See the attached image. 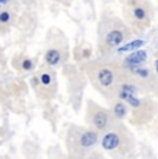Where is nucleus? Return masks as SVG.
Returning a JSON list of instances; mask_svg holds the SVG:
<instances>
[{"label": "nucleus", "mask_w": 158, "mask_h": 159, "mask_svg": "<svg viewBox=\"0 0 158 159\" xmlns=\"http://www.w3.org/2000/svg\"><path fill=\"white\" fill-rule=\"evenodd\" d=\"M156 68H157V72H158V60L156 61Z\"/></svg>", "instance_id": "obj_17"}, {"label": "nucleus", "mask_w": 158, "mask_h": 159, "mask_svg": "<svg viewBox=\"0 0 158 159\" xmlns=\"http://www.w3.org/2000/svg\"><path fill=\"white\" fill-rule=\"evenodd\" d=\"M122 40H123V35L119 30H112V32H110L107 35V43L108 46H112V47L118 46Z\"/></svg>", "instance_id": "obj_4"}, {"label": "nucleus", "mask_w": 158, "mask_h": 159, "mask_svg": "<svg viewBox=\"0 0 158 159\" xmlns=\"http://www.w3.org/2000/svg\"><path fill=\"white\" fill-rule=\"evenodd\" d=\"M112 79H114V76H112V72L110 69H101L99 72V82L103 86H110L112 83Z\"/></svg>", "instance_id": "obj_6"}, {"label": "nucleus", "mask_w": 158, "mask_h": 159, "mask_svg": "<svg viewBox=\"0 0 158 159\" xmlns=\"http://www.w3.org/2000/svg\"><path fill=\"white\" fill-rule=\"evenodd\" d=\"M114 112H115V115H117V118H123L126 114V108H125V105L123 104H117L115 105V108H114Z\"/></svg>", "instance_id": "obj_10"}, {"label": "nucleus", "mask_w": 158, "mask_h": 159, "mask_svg": "<svg viewBox=\"0 0 158 159\" xmlns=\"http://www.w3.org/2000/svg\"><path fill=\"white\" fill-rule=\"evenodd\" d=\"M22 66H24V69H31L32 68V62L29 60H25L24 61V64H22Z\"/></svg>", "instance_id": "obj_15"}, {"label": "nucleus", "mask_w": 158, "mask_h": 159, "mask_svg": "<svg viewBox=\"0 0 158 159\" xmlns=\"http://www.w3.org/2000/svg\"><path fill=\"white\" fill-rule=\"evenodd\" d=\"M93 122H95V126L97 129L103 130V129H105V126H107V123H108V116H107V114H104V112H97L95 115Z\"/></svg>", "instance_id": "obj_5"}, {"label": "nucleus", "mask_w": 158, "mask_h": 159, "mask_svg": "<svg viewBox=\"0 0 158 159\" xmlns=\"http://www.w3.org/2000/svg\"><path fill=\"white\" fill-rule=\"evenodd\" d=\"M97 141V134L93 131H86L81 136V145L82 147H92L93 144H96Z\"/></svg>", "instance_id": "obj_3"}, {"label": "nucleus", "mask_w": 158, "mask_h": 159, "mask_svg": "<svg viewBox=\"0 0 158 159\" xmlns=\"http://www.w3.org/2000/svg\"><path fill=\"white\" fill-rule=\"evenodd\" d=\"M8 0H0V4H2V3H7Z\"/></svg>", "instance_id": "obj_16"}, {"label": "nucleus", "mask_w": 158, "mask_h": 159, "mask_svg": "<svg viewBox=\"0 0 158 159\" xmlns=\"http://www.w3.org/2000/svg\"><path fill=\"white\" fill-rule=\"evenodd\" d=\"M119 97H121V98H123V100H126V101L129 102L132 107H139V105H140V101H139L137 98H135V97H133V94H128V93L121 91Z\"/></svg>", "instance_id": "obj_9"}, {"label": "nucleus", "mask_w": 158, "mask_h": 159, "mask_svg": "<svg viewBox=\"0 0 158 159\" xmlns=\"http://www.w3.org/2000/svg\"><path fill=\"white\" fill-rule=\"evenodd\" d=\"M42 83H43V84H49V83H50V76H49L47 73L42 75Z\"/></svg>", "instance_id": "obj_13"}, {"label": "nucleus", "mask_w": 158, "mask_h": 159, "mask_svg": "<svg viewBox=\"0 0 158 159\" xmlns=\"http://www.w3.org/2000/svg\"><path fill=\"white\" fill-rule=\"evenodd\" d=\"M133 71L137 73V75H140L142 78H147V76H148V72L146 71V69H133Z\"/></svg>", "instance_id": "obj_12"}, {"label": "nucleus", "mask_w": 158, "mask_h": 159, "mask_svg": "<svg viewBox=\"0 0 158 159\" xmlns=\"http://www.w3.org/2000/svg\"><path fill=\"white\" fill-rule=\"evenodd\" d=\"M103 148H105V149H114V148H117L118 145H119V136L118 134H115V133H108V134H105L104 136V139H103Z\"/></svg>", "instance_id": "obj_1"}, {"label": "nucleus", "mask_w": 158, "mask_h": 159, "mask_svg": "<svg viewBox=\"0 0 158 159\" xmlns=\"http://www.w3.org/2000/svg\"><path fill=\"white\" fill-rule=\"evenodd\" d=\"M147 58V54H146L144 50H137L133 51L132 54H129L126 58V62L129 65H139V64L144 62V60Z\"/></svg>", "instance_id": "obj_2"}, {"label": "nucleus", "mask_w": 158, "mask_h": 159, "mask_svg": "<svg viewBox=\"0 0 158 159\" xmlns=\"http://www.w3.org/2000/svg\"><path fill=\"white\" fill-rule=\"evenodd\" d=\"M143 44H144V42L143 40H133L132 43H128V44L123 46V47H121L119 53H125V51H132V50H139V47H142Z\"/></svg>", "instance_id": "obj_7"}, {"label": "nucleus", "mask_w": 158, "mask_h": 159, "mask_svg": "<svg viewBox=\"0 0 158 159\" xmlns=\"http://www.w3.org/2000/svg\"><path fill=\"white\" fill-rule=\"evenodd\" d=\"M46 61H47L49 64H51V65L57 64L60 61V53L57 50H50L46 54Z\"/></svg>", "instance_id": "obj_8"}, {"label": "nucleus", "mask_w": 158, "mask_h": 159, "mask_svg": "<svg viewBox=\"0 0 158 159\" xmlns=\"http://www.w3.org/2000/svg\"><path fill=\"white\" fill-rule=\"evenodd\" d=\"M135 17L139 18V20H143V18L146 17L144 10H143L142 7H136V8H135Z\"/></svg>", "instance_id": "obj_11"}, {"label": "nucleus", "mask_w": 158, "mask_h": 159, "mask_svg": "<svg viewBox=\"0 0 158 159\" xmlns=\"http://www.w3.org/2000/svg\"><path fill=\"white\" fill-rule=\"evenodd\" d=\"M8 18H10L8 13H2V14H0V21H2V22H7Z\"/></svg>", "instance_id": "obj_14"}]
</instances>
